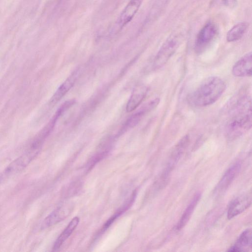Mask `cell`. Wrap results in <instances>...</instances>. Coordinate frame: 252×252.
I'll use <instances>...</instances> for the list:
<instances>
[{
  "label": "cell",
  "mask_w": 252,
  "mask_h": 252,
  "mask_svg": "<svg viewBox=\"0 0 252 252\" xmlns=\"http://www.w3.org/2000/svg\"><path fill=\"white\" fill-rule=\"evenodd\" d=\"M225 82L220 77L206 78L188 96L189 103L195 107H204L215 103L226 89Z\"/></svg>",
  "instance_id": "obj_2"
},
{
  "label": "cell",
  "mask_w": 252,
  "mask_h": 252,
  "mask_svg": "<svg viewBox=\"0 0 252 252\" xmlns=\"http://www.w3.org/2000/svg\"><path fill=\"white\" fill-rule=\"evenodd\" d=\"M148 91V87L143 85L134 89L126 104V111L130 112L135 110L145 97Z\"/></svg>",
  "instance_id": "obj_13"
},
{
  "label": "cell",
  "mask_w": 252,
  "mask_h": 252,
  "mask_svg": "<svg viewBox=\"0 0 252 252\" xmlns=\"http://www.w3.org/2000/svg\"><path fill=\"white\" fill-rule=\"evenodd\" d=\"M79 222V218L78 217H75L71 220L67 226L56 239L53 247V251H57L62 246L63 243L73 233L78 225Z\"/></svg>",
  "instance_id": "obj_17"
},
{
  "label": "cell",
  "mask_w": 252,
  "mask_h": 252,
  "mask_svg": "<svg viewBox=\"0 0 252 252\" xmlns=\"http://www.w3.org/2000/svg\"><path fill=\"white\" fill-rule=\"evenodd\" d=\"M200 192H197L193 196L190 203L189 204L184 211L178 222L175 228L177 231L181 230L188 222L200 199Z\"/></svg>",
  "instance_id": "obj_16"
},
{
  "label": "cell",
  "mask_w": 252,
  "mask_h": 252,
  "mask_svg": "<svg viewBox=\"0 0 252 252\" xmlns=\"http://www.w3.org/2000/svg\"><path fill=\"white\" fill-rule=\"evenodd\" d=\"M252 69V54L250 52L242 57L232 67V74L236 77H251Z\"/></svg>",
  "instance_id": "obj_9"
},
{
  "label": "cell",
  "mask_w": 252,
  "mask_h": 252,
  "mask_svg": "<svg viewBox=\"0 0 252 252\" xmlns=\"http://www.w3.org/2000/svg\"><path fill=\"white\" fill-rule=\"evenodd\" d=\"M181 41V37L175 34L170 35L165 41L153 61L154 68H159L166 63L178 49Z\"/></svg>",
  "instance_id": "obj_3"
},
{
  "label": "cell",
  "mask_w": 252,
  "mask_h": 252,
  "mask_svg": "<svg viewBox=\"0 0 252 252\" xmlns=\"http://www.w3.org/2000/svg\"><path fill=\"white\" fill-rule=\"evenodd\" d=\"M237 0H221L222 4L229 8L234 7L237 3Z\"/></svg>",
  "instance_id": "obj_20"
},
{
  "label": "cell",
  "mask_w": 252,
  "mask_h": 252,
  "mask_svg": "<svg viewBox=\"0 0 252 252\" xmlns=\"http://www.w3.org/2000/svg\"><path fill=\"white\" fill-rule=\"evenodd\" d=\"M249 23L246 22L239 23L232 27L227 32L226 40L234 42L241 39L249 28Z\"/></svg>",
  "instance_id": "obj_18"
},
{
  "label": "cell",
  "mask_w": 252,
  "mask_h": 252,
  "mask_svg": "<svg viewBox=\"0 0 252 252\" xmlns=\"http://www.w3.org/2000/svg\"><path fill=\"white\" fill-rule=\"evenodd\" d=\"M241 165V162L238 161L227 169L215 189L216 193H220L228 188L239 173Z\"/></svg>",
  "instance_id": "obj_8"
},
{
  "label": "cell",
  "mask_w": 252,
  "mask_h": 252,
  "mask_svg": "<svg viewBox=\"0 0 252 252\" xmlns=\"http://www.w3.org/2000/svg\"><path fill=\"white\" fill-rule=\"evenodd\" d=\"M136 196V191L135 190L130 198L128 200V201L126 203L125 205L119 209L115 214L112 216L109 220H108L105 224L102 227V230L104 231L113 222V221L118 218L119 216L121 215L124 212H125L133 203Z\"/></svg>",
  "instance_id": "obj_19"
},
{
  "label": "cell",
  "mask_w": 252,
  "mask_h": 252,
  "mask_svg": "<svg viewBox=\"0 0 252 252\" xmlns=\"http://www.w3.org/2000/svg\"><path fill=\"white\" fill-rule=\"evenodd\" d=\"M252 231L247 229L243 231L228 252H243L252 248Z\"/></svg>",
  "instance_id": "obj_14"
},
{
  "label": "cell",
  "mask_w": 252,
  "mask_h": 252,
  "mask_svg": "<svg viewBox=\"0 0 252 252\" xmlns=\"http://www.w3.org/2000/svg\"><path fill=\"white\" fill-rule=\"evenodd\" d=\"M38 152L29 148L23 155L12 161L5 169V175L16 173L24 169L33 159Z\"/></svg>",
  "instance_id": "obj_6"
},
{
  "label": "cell",
  "mask_w": 252,
  "mask_h": 252,
  "mask_svg": "<svg viewBox=\"0 0 252 252\" xmlns=\"http://www.w3.org/2000/svg\"><path fill=\"white\" fill-rule=\"evenodd\" d=\"M218 28L214 23L208 22L199 31L196 37L194 49L197 54L203 52L215 39Z\"/></svg>",
  "instance_id": "obj_4"
},
{
  "label": "cell",
  "mask_w": 252,
  "mask_h": 252,
  "mask_svg": "<svg viewBox=\"0 0 252 252\" xmlns=\"http://www.w3.org/2000/svg\"><path fill=\"white\" fill-rule=\"evenodd\" d=\"M190 139L189 135L183 137L173 148L168 160L166 166L162 174L169 177L184 152L188 147Z\"/></svg>",
  "instance_id": "obj_5"
},
{
  "label": "cell",
  "mask_w": 252,
  "mask_h": 252,
  "mask_svg": "<svg viewBox=\"0 0 252 252\" xmlns=\"http://www.w3.org/2000/svg\"><path fill=\"white\" fill-rule=\"evenodd\" d=\"M141 4V0H130L119 17V25L123 27L128 23L138 10Z\"/></svg>",
  "instance_id": "obj_12"
},
{
  "label": "cell",
  "mask_w": 252,
  "mask_h": 252,
  "mask_svg": "<svg viewBox=\"0 0 252 252\" xmlns=\"http://www.w3.org/2000/svg\"><path fill=\"white\" fill-rule=\"evenodd\" d=\"M251 192L237 196L231 202L228 206L227 219L230 220L241 214L251 206Z\"/></svg>",
  "instance_id": "obj_7"
},
{
  "label": "cell",
  "mask_w": 252,
  "mask_h": 252,
  "mask_svg": "<svg viewBox=\"0 0 252 252\" xmlns=\"http://www.w3.org/2000/svg\"><path fill=\"white\" fill-rule=\"evenodd\" d=\"M230 118L225 127L226 137L236 138L252 127V108L250 96L240 94L230 104Z\"/></svg>",
  "instance_id": "obj_1"
},
{
  "label": "cell",
  "mask_w": 252,
  "mask_h": 252,
  "mask_svg": "<svg viewBox=\"0 0 252 252\" xmlns=\"http://www.w3.org/2000/svg\"><path fill=\"white\" fill-rule=\"evenodd\" d=\"M159 101L160 99L158 98H156L145 104L127 121L125 126V127H133L135 126L145 114L153 110L158 105Z\"/></svg>",
  "instance_id": "obj_11"
},
{
  "label": "cell",
  "mask_w": 252,
  "mask_h": 252,
  "mask_svg": "<svg viewBox=\"0 0 252 252\" xmlns=\"http://www.w3.org/2000/svg\"><path fill=\"white\" fill-rule=\"evenodd\" d=\"M72 210L71 206L69 204L58 207L45 218L42 227L46 228L62 221L69 215Z\"/></svg>",
  "instance_id": "obj_10"
},
{
  "label": "cell",
  "mask_w": 252,
  "mask_h": 252,
  "mask_svg": "<svg viewBox=\"0 0 252 252\" xmlns=\"http://www.w3.org/2000/svg\"><path fill=\"white\" fill-rule=\"evenodd\" d=\"M78 71L73 72L58 88L50 99V103L54 104L58 102L74 85Z\"/></svg>",
  "instance_id": "obj_15"
}]
</instances>
